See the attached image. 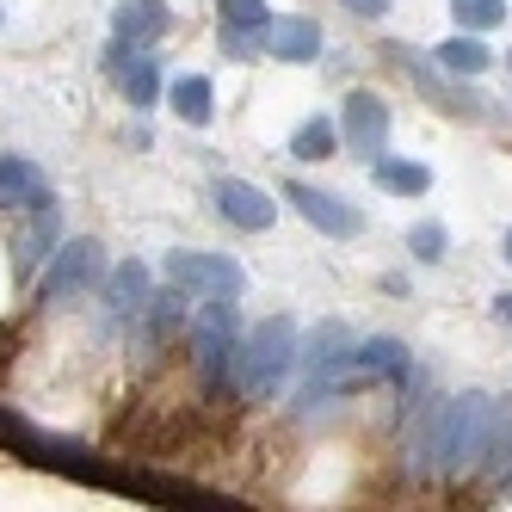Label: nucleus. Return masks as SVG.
Returning <instances> with one entry per match:
<instances>
[{
  "instance_id": "f257e3e1",
  "label": "nucleus",
  "mask_w": 512,
  "mask_h": 512,
  "mask_svg": "<svg viewBox=\"0 0 512 512\" xmlns=\"http://www.w3.org/2000/svg\"><path fill=\"white\" fill-rule=\"evenodd\" d=\"M488 414L494 395H445L432 420V475H469L482 469V445H488Z\"/></svg>"
},
{
  "instance_id": "f03ea898",
  "label": "nucleus",
  "mask_w": 512,
  "mask_h": 512,
  "mask_svg": "<svg viewBox=\"0 0 512 512\" xmlns=\"http://www.w3.org/2000/svg\"><path fill=\"white\" fill-rule=\"evenodd\" d=\"M297 352H303L297 321H290V315H272V321H260V327L241 340V352H235V383H241L247 395H278V389L290 383V371H297Z\"/></svg>"
},
{
  "instance_id": "7ed1b4c3",
  "label": "nucleus",
  "mask_w": 512,
  "mask_h": 512,
  "mask_svg": "<svg viewBox=\"0 0 512 512\" xmlns=\"http://www.w3.org/2000/svg\"><path fill=\"white\" fill-rule=\"evenodd\" d=\"M192 352L204 383H235V352H241V309L235 297H204L192 315Z\"/></svg>"
},
{
  "instance_id": "20e7f679",
  "label": "nucleus",
  "mask_w": 512,
  "mask_h": 512,
  "mask_svg": "<svg viewBox=\"0 0 512 512\" xmlns=\"http://www.w3.org/2000/svg\"><path fill=\"white\" fill-rule=\"evenodd\" d=\"M161 272L173 278V284H186L192 297H241L247 290V272L229 260V253H198V247H173L167 260H161Z\"/></svg>"
},
{
  "instance_id": "39448f33",
  "label": "nucleus",
  "mask_w": 512,
  "mask_h": 512,
  "mask_svg": "<svg viewBox=\"0 0 512 512\" xmlns=\"http://www.w3.org/2000/svg\"><path fill=\"white\" fill-rule=\"evenodd\" d=\"M93 284H105V247H99L93 235L56 241L50 272H44V297H50V303H68V297H87Z\"/></svg>"
},
{
  "instance_id": "423d86ee",
  "label": "nucleus",
  "mask_w": 512,
  "mask_h": 512,
  "mask_svg": "<svg viewBox=\"0 0 512 512\" xmlns=\"http://www.w3.org/2000/svg\"><path fill=\"white\" fill-rule=\"evenodd\" d=\"M340 142L364 161H383L389 155V105L377 93H352L340 112Z\"/></svg>"
},
{
  "instance_id": "0eeeda50",
  "label": "nucleus",
  "mask_w": 512,
  "mask_h": 512,
  "mask_svg": "<svg viewBox=\"0 0 512 512\" xmlns=\"http://www.w3.org/2000/svg\"><path fill=\"white\" fill-rule=\"evenodd\" d=\"M284 198L297 204V216H303L309 229L334 235V241H352V235L364 229V216H358L346 198H334V192H315V186H303V179H290V186H284Z\"/></svg>"
},
{
  "instance_id": "6e6552de",
  "label": "nucleus",
  "mask_w": 512,
  "mask_h": 512,
  "mask_svg": "<svg viewBox=\"0 0 512 512\" xmlns=\"http://www.w3.org/2000/svg\"><path fill=\"white\" fill-rule=\"evenodd\" d=\"M210 204H216V216H223V223H235L241 235H260V229L278 223V204H272L260 186H247V179H216Z\"/></svg>"
},
{
  "instance_id": "1a4fd4ad",
  "label": "nucleus",
  "mask_w": 512,
  "mask_h": 512,
  "mask_svg": "<svg viewBox=\"0 0 512 512\" xmlns=\"http://www.w3.org/2000/svg\"><path fill=\"white\" fill-rule=\"evenodd\" d=\"M266 56H278V62H315L321 56V25L297 19V13L266 19Z\"/></svg>"
},
{
  "instance_id": "9d476101",
  "label": "nucleus",
  "mask_w": 512,
  "mask_h": 512,
  "mask_svg": "<svg viewBox=\"0 0 512 512\" xmlns=\"http://www.w3.org/2000/svg\"><path fill=\"white\" fill-rule=\"evenodd\" d=\"M105 309H112L118 321H130V315H142L149 309V290H155V272L142 266V260H124L118 272H105Z\"/></svg>"
},
{
  "instance_id": "9b49d317",
  "label": "nucleus",
  "mask_w": 512,
  "mask_h": 512,
  "mask_svg": "<svg viewBox=\"0 0 512 512\" xmlns=\"http://www.w3.org/2000/svg\"><path fill=\"white\" fill-rule=\"evenodd\" d=\"M358 371L364 377H383V383H401V389H414V358H408V346L401 340H389V334H371V340H358Z\"/></svg>"
},
{
  "instance_id": "f8f14e48",
  "label": "nucleus",
  "mask_w": 512,
  "mask_h": 512,
  "mask_svg": "<svg viewBox=\"0 0 512 512\" xmlns=\"http://www.w3.org/2000/svg\"><path fill=\"white\" fill-rule=\"evenodd\" d=\"M167 0H118V7H112V31H118V38H130V44H142V50H149L155 38H167Z\"/></svg>"
},
{
  "instance_id": "ddd939ff",
  "label": "nucleus",
  "mask_w": 512,
  "mask_h": 512,
  "mask_svg": "<svg viewBox=\"0 0 512 512\" xmlns=\"http://www.w3.org/2000/svg\"><path fill=\"white\" fill-rule=\"evenodd\" d=\"M0 204L44 210V204H56V198H50V186H44V173L31 167L25 155H0Z\"/></svg>"
},
{
  "instance_id": "4468645a",
  "label": "nucleus",
  "mask_w": 512,
  "mask_h": 512,
  "mask_svg": "<svg viewBox=\"0 0 512 512\" xmlns=\"http://www.w3.org/2000/svg\"><path fill=\"white\" fill-rule=\"evenodd\" d=\"M56 241H62V223H56V204H44V210H31V229L13 241V266H19V278H31L50 253H56Z\"/></svg>"
},
{
  "instance_id": "2eb2a0df",
  "label": "nucleus",
  "mask_w": 512,
  "mask_h": 512,
  "mask_svg": "<svg viewBox=\"0 0 512 512\" xmlns=\"http://www.w3.org/2000/svg\"><path fill=\"white\" fill-rule=\"evenodd\" d=\"M432 56H438V68H445V75H457V81H475V75H488V68H494V50L482 44V31H457V38H445Z\"/></svg>"
},
{
  "instance_id": "dca6fc26",
  "label": "nucleus",
  "mask_w": 512,
  "mask_h": 512,
  "mask_svg": "<svg viewBox=\"0 0 512 512\" xmlns=\"http://www.w3.org/2000/svg\"><path fill=\"white\" fill-rule=\"evenodd\" d=\"M192 303H198L192 290L167 278L161 290H149V309H142V315H149V327H155V334H179V327L192 321Z\"/></svg>"
},
{
  "instance_id": "f3484780",
  "label": "nucleus",
  "mask_w": 512,
  "mask_h": 512,
  "mask_svg": "<svg viewBox=\"0 0 512 512\" xmlns=\"http://www.w3.org/2000/svg\"><path fill=\"white\" fill-rule=\"evenodd\" d=\"M167 105H173V112L186 118L192 130H204V124L216 118V93H210V81H204V75H179V81L167 87Z\"/></svg>"
},
{
  "instance_id": "a211bd4d",
  "label": "nucleus",
  "mask_w": 512,
  "mask_h": 512,
  "mask_svg": "<svg viewBox=\"0 0 512 512\" xmlns=\"http://www.w3.org/2000/svg\"><path fill=\"white\" fill-rule=\"evenodd\" d=\"M371 179H377L383 192H395V198H420L432 186V167L426 161H395V155H383V161H371Z\"/></svg>"
},
{
  "instance_id": "6ab92c4d",
  "label": "nucleus",
  "mask_w": 512,
  "mask_h": 512,
  "mask_svg": "<svg viewBox=\"0 0 512 512\" xmlns=\"http://www.w3.org/2000/svg\"><path fill=\"white\" fill-rule=\"evenodd\" d=\"M340 149V124L334 118H303L297 124V136H290V161H327V155H334Z\"/></svg>"
},
{
  "instance_id": "aec40b11",
  "label": "nucleus",
  "mask_w": 512,
  "mask_h": 512,
  "mask_svg": "<svg viewBox=\"0 0 512 512\" xmlns=\"http://www.w3.org/2000/svg\"><path fill=\"white\" fill-rule=\"evenodd\" d=\"M512 463V395H494V414H488V445H482V469L506 475Z\"/></svg>"
},
{
  "instance_id": "412c9836",
  "label": "nucleus",
  "mask_w": 512,
  "mask_h": 512,
  "mask_svg": "<svg viewBox=\"0 0 512 512\" xmlns=\"http://www.w3.org/2000/svg\"><path fill=\"white\" fill-rule=\"evenodd\" d=\"M118 87H124V99L136 105V112H149V105L161 99V62L155 56H136L124 75H118Z\"/></svg>"
},
{
  "instance_id": "4be33fe9",
  "label": "nucleus",
  "mask_w": 512,
  "mask_h": 512,
  "mask_svg": "<svg viewBox=\"0 0 512 512\" xmlns=\"http://www.w3.org/2000/svg\"><path fill=\"white\" fill-rule=\"evenodd\" d=\"M451 13L463 31H494L506 19V0H451Z\"/></svg>"
},
{
  "instance_id": "5701e85b",
  "label": "nucleus",
  "mask_w": 512,
  "mask_h": 512,
  "mask_svg": "<svg viewBox=\"0 0 512 512\" xmlns=\"http://www.w3.org/2000/svg\"><path fill=\"white\" fill-rule=\"evenodd\" d=\"M445 241H451L445 223H414V229H408V253H414L420 266H438V260H445Z\"/></svg>"
},
{
  "instance_id": "b1692460",
  "label": "nucleus",
  "mask_w": 512,
  "mask_h": 512,
  "mask_svg": "<svg viewBox=\"0 0 512 512\" xmlns=\"http://www.w3.org/2000/svg\"><path fill=\"white\" fill-rule=\"evenodd\" d=\"M223 50L235 62H253V50H266V25L260 31H241V25H223Z\"/></svg>"
},
{
  "instance_id": "393cba45",
  "label": "nucleus",
  "mask_w": 512,
  "mask_h": 512,
  "mask_svg": "<svg viewBox=\"0 0 512 512\" xmlns=\"http://www.w3.org/2000/svg\"><path fill=\"white\" fill-rule=\"evenodd\" d=\"M223 25L260 31V25H266V0H223Z\"/></svg>"
},
{
  "instance_id": "a878e982",
  "label": "nucleus",
  "mask_w": 512,
  "mask_h": 512,
  "mask_svg": "<svg viewBox=\"0 0 512 512\" xmlns=\"http://www.w3.org/2000/svg\"><path fill=\"white\" fill-rule=\"evenodd\" d=\"M346 13H358V19H383L389 0H346Z\"/></svg>"
},
{
  "instance_id": "bb28decb",
  "label": "nucleus",
  "mask_w": 512,
  "mask_h": 512,
  "mask_svg": "<svg viewBox=\"0 0 512 512\" xmlns=\"http://www.w3.org/2000/svg\"><path fill=\"white\" fill-rule=\"evenodd\" d=\"M494 315H500V327H512V290H506V297H494Z\"/></svg>"
},
{
  "instance_id": "cd10ccee",
  "label": "nucleus",
  "mask_w": 512,
  "mask_h": 512,
  "mask_svg": "<svg viewBox=\"0 0 512 512\" xmlns=\"http://www.w3.org/2000/svg\"><path fill=\"white\" fill-rule=\"evenodd\" d=\"M506 260H512V229H506Z\"/></svg>"
},
{
  "instance_id": "c85d7f7f",
  "label": "nucleus",
  "mask_w": 512,
  "mask_h": 512,
  "mask_svg": "<svg viewBox=\"0 0 512 512\" xmlns=\"http://www.w3.org/2000/svg\"><path fill=\"white\" fill-rule=\"evenodd\" d=\"M506 482H512V463H506Z\"/></svg>"
}]
</instances>
